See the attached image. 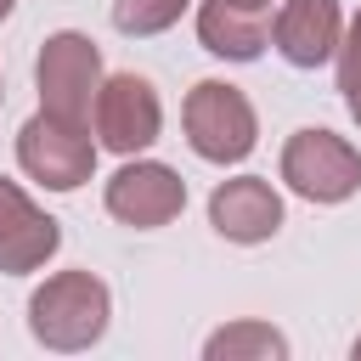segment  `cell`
I'll use <instances>...</instances> for the list:
<instances>
[{"label":"cell","mask_w":361,"mask_h":361,"mask_svg":"<svg viewBox=\"0 0 361 361\" xmlns=\"http://www.w3.org/2000/svg\"><path fill=\"white\" fill-rule=\"evenodd\" d=\"M107 316H113V299H107V282L90 276V271H56L34 288L28 299V333L56 350V355H73V350H90L102 333H107Z\"/></svg>","instance_id":"obj_1"},{"label":"cell","mask_w":361,"mask_h":361,"mask_svg":"<svg viewBox=\"0 0 361 361\" xmlns=\"http://www.w3.org/2000/svg\"><path fill=\"white\" fill-rule=\"evenodd\" d=\"M34 85H39V113L68 118V124H90V102L102 90V51L90 34H51L39 45L34 62Z\"/></svg>","instance_id":"obj_2"},{"label":"cell","mask_w":361,"mask_h":361,"mask_svg":"<svg viewBox=\"0 0 361 361\" xmlns=\"http://www.w3.org/2000/svg\"><path fill=\"white\" fill-rule=\"evenodd\" d=\"M180 124H186L192 152L209 158V164H243V158L254 152V135H259L248 96H243L237 85H226V79L192 85V96H186V107H180Z\"/></svg>","instance_id":"obj_3"},{"label":"cell","mask_w":361,"mask_h":361,"mask_svg":"<svg viewBox=\"0 0 361 361\" xmlns=\"http://www.w3.org/2000/svg\"><path fill=\"white\" fill-rule=\"evenodd\" d=\"M282 180L305 203H344L361 186V152L333 130H293L282 147Z\"/></svg>","instance_id":"obj_4"},{"label":"cell","mask_w":361,"mask_h":361,"mask_svg":"<svg viewBox=\"0 0 361 361\" xmlns=\"http://www.w3.org/2000/svg\"><path fill=\"white\" fill-rule=\"evenodd\" d=\"M17 164L51 186V192H73L90 180L96 169V141H90V124H68V118H51V113H34L23 130H17Z\"/></svg>","instance_id":"obj_5"},{"label":"cell","mask_w":361,"mask_h":361,"mask_svg":"<svg viewBox=\"0 0 361 361\" xmlns=\"http://www.w3.org/2000/svg\"><path fill=\"white\" fill-rule=\"evenodd\" d=\"M90 118H96V141L118 158H135L158 141L164 130V107H158V90L141 79V73H113L102 79L96 102H90Z\"/></svg>","instance_id":"obj_6"},{"label":"cell","mask_w":361,"mask_h":361,"mask_svg":"<svg viewBox=\"0 0 361 361\" xmlns=\"http://www.w3.org/2000/svg\"><path fill=\"white\" fill-rule=\"evenodd\" d=\"M186 209V180L158 164V158H130L113 180H107V214L135 226V231H158Z\"/></svg>","instance_id":"obj_7"},{"label":"cell","mask_w":361,"mask_h":361,"mask_svg":"<svg viewBox=\"0 0 361 361\" xmlns=\"http://www.w3.org/2000/svg\"><path fill=\"white\" fill-rule=\"evenodd\" d=\"M209 226L226 243H271L282 231V197L265 175H237L209 192Z\"/></svg>","instance_id":"obj_8"},{"label":"cell","mask_w":361,"mask_h":361,"mask_svg":"<svg viewBox=\"0 0 361 361\" xmlns=\"http://www.w3.org/2000/svg\"><path fill=\"white\" fill-rule=\"evenodd\" d=\"M56 248H62L56 220L45 209H34V197L17 180H0V271L6 276L39 271Z\"/></svg>","instance_id":"obj_9"},{"label":"cell","mask_w":361,"mask_h":361,"mask_svg":"<svg viewBox=\"0 0 361 361\" xmlns=\"http://www.w3.org/2000/svg\"><path fill=\"white\" fill-rule=\"evenodd\" d=\"M338 34H344L338 0H288V6L276 11V23H271V45H276L293 68H322V62H333Z\"/></svg>","instance_id":"obj_10"},{"label":"cell","mask_w":361,"mask_h":361,"mask_svg":"<svg viewBox=\"0 0 361 361\" xmlns=\"http://www.w3.org/2000/svg\"><path fill=\"white\" fill-rule=\"evenodd\" d=\"M197 39L203 51L226 56V62H254L271 45V28L254 6H231V0H203L197 6Z\"/></svg>","instance_id":"obj_11"},{"label":"cell","mask_w":361,"mask_h":361,"mask_svg":"<svg viewBox=\"0 0 361 361\" xmlns=\"http://www.w3.org/2000/svg\"><path fill=\"white\" fill-rule=\"evenodd\" d=\"M203 355L209 361H282L288 355V338L271 322H231V327L209 333Z\"/></svg>","instance_id":"obj_12"},{"label":"cell","mask_w":361,"mask_h":361,"mask_svg":"<svg viewBox=\"0 0 361 361\" xmlns=\"http://www.w3.org/2000/svg\"><path fill=\"white\" fill-rule=\"evenodd\" d=\"M186 6L192 0H113V28L147 39V34H164L169 23H180Z\"/></svg>","instance_id":"obj_13"},{"label":"cell","mask_w":361,"mask_h":361,"mask_svg":"<svg viewBox=\"0 0 361 361\" xmlns=\"http://www.w3.org/2000/svg\"><path fill=\"white\" fill-rule=\"evenodd\" d=\"M333 56H338V90L355 96V90H361V11H355L350 28L338 34V51H333Z\"/></svg>","instance_id":"obj_14"},{"label":"cell","mask_w":361,"mask_h":361,"mask_svg":"<svg viewBox=\"0 0 361 361\" xmlns=\"http://www.w3.org/2000/svg\"><path fill=\"white\" fill-rule=\"evenodd\" d=\"M344 102H350V113H355V124H361V90H355V96H344Z\"/></svg>","instance_id":"obj_15"},{"label":"cell","mask_w":361,"mask_h":361,"mask_svg":"<svg viewBox=\"0 0 361 361\" xmlns=\"http://www.w3.org/2000/svg\"><path fill=\"white\" fill-rule=\"evenodd\" d=\"M231 6H254V11H265V6H271V0H231Z\"/></svg>","instance_id":"obj_16"},{"label":"cell","mask_w":361,"mask_h":361,"mask_svg":"<svg viewBox=\"0 0 361 361\" xmlns=\"http://www.w3.org/2000/svg\"><path fill=\"white\" fill-rule=\"evenodd\" d=\"M11 6H17V0H0V23H6V17H11Z\"/></svg>","instance_id":"obj_17"},{"label":"cell","mask_w":361,"mask_h":361,"mask_svg":"<svg viewBox=\"0 0 361 361\" xmlns=\"http://www.w3.org/2000/svg\"><path fill=\"white\" fill-rule=\"evenodd\" d=\"M355 361H361V338H355Z\"/></svg>","instance_id":"obj_18"}]
</instances>
